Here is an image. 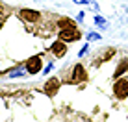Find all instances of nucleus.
<instances>
[{"label": "nucleus", "mask_w": 128, "mask_h": 122, "mask_svg": "<svg viewBox=\"0 0 128 122\" xmlns=\"http://www.w3.org/2000/svg\"><path fill=\"white\" fill-rule=\"evenodd\" d=\"M126 70H128V58H124V59L119 61V65H117L115 72H113V78H115V80H117V78H121Z\"/></svg>", "instance_id": "obj_8"}, {"label": "nucleus", "mask_w": 128, "mask_h": 122, "mask_svg": "<svg viewBox=\"0 0 128 122\" xmlns=\"http://www.w3.org/2000/svg\"><path fill=\"white\" fill-rule=\"evenodd\" d=\"M113 94L119 100L128 98V80L126 78H117L115 83H113Z\"/></svg>", "instance_id": "obj_1"}, {"label": "nucleus", "mask_w": 128, "mask_h": 122, "mask_svg": "<svg viewBox=\"0 0 128 122\" xmlns=\"http://www.w3.org/2000/svg\"><path fill=\"white\" fill-rule=\"evenodd\" d=\"M87 52H89V45H87V43H86V45H84V46H82V50H80V52H78V58H84V56H86V54H87Z\"/></svg>", "instance_id": "obj_14"}, {"label": "nucleus", "mask_w": 128, "mask_h": 122, "mask_svg": "<svg viewBox=\"0 0 128 122\" xmlns=\"http://www.w3.org/2000/svg\"><path fill=\"white\" fill-rule=\"evenodd\" d=\"M60 85H61V81L58 78H50V80H46L45 85H43V93H46L48 96H54V94L60 91Z\"/></svg>", "instance_id": "obj_5"}, {"label": "nucleus", "mask_w": 128, "mask_h": 122, "mask_svg": "<svg viewBox=\"0 0 128 122\" xmlns=\"http://www.w3.org/2000/svg\"><path fill=\"white\" fill-rule=\"evenodd\" d=\"M84 17H86V13H84V11H80V13L76 15V20H78V22H82V20H84Z\"/></svg>", "instance_id": "obj_17"}, {"label": "nucleus", "mask_w": 128, "mask_h": 122, "mask_svg": "<svg viewBox=\"0 0 128 122\" xmlns=\"http://www.w3.org/2000/svg\"><path fill=\"white\" fill-rule=\"evenodd\" d=\"M24 74H26V68H17V70H13L10 74V78H22Z\"/></svg>", "instance_id": "obj_13"}, {"label": "nucleus", "mask_w": 128, "mask_h": 122, "mask_svg": "<svg viewBox=\"0 0 128 122\" xmlns=\"http://www.w3.org/2000/svg\"><path fill=\"white\" fill-rule=\"evenodd\" d=\"M58 26H60V30L61 28H70V26H74V22L70 19H60L58 20Z\"/></svg>", "instance_id": "obj_11"}, {"label": "nucleus", "mask_w": 128, "mask_h": 122, "mask_svg": "<svg viewBox=\"0 0 128 122\" xmlns=\"http://www.w3.org/2000/svg\"><path fill=\"white\" fill-rule=\"evenodd\" d=\"M113 54H115V48H108V50H106V52H104L102 56H100L98 59L95 61V63H96V65H100V63H102V61H106V59H110V58H112Z\"/></svg>", "instance_id": "obj_9"}, {"label": "nucleus", "mask_w": 128, "mask_h": 122, "mask_svg": "<svg viewBox=\"0 0 128 122\" xmlns=\"http://www.w3.org/2000/svg\"><path fill=\"white\" fill-rule=\"evenodd\" d=\"M86 80H87V72L84 68V65L76 63L72 72H70V83H80V81H86Z\"/></svg>", "instance_id": "obj_4"}, {"label": "nucleus", "mask_w": 128, "mask_h": 122, "mask_svg": "<svg viewBox=\"0 0 128 122\" xmlns=\"http://www.w3.org/2000/svg\"><path fill=\"white\" fill-rule=\"evenodd\" d=\"M26 72L28 74H39L43 68V59L41 56H32L30 59H26V65H24Z\"/></svg>", "instance_id": "obj_3"}, {"label": "nucleus", "mask_w": 128, "mask_h": 122, "mask_svg": "<svg viewBox=\"0 0 128 122\" xmlns=\"http://www.w3.org/2000/svg\"><path fill=\"white\" fill-rule=\"evenodd\" d=\"M58 37L61 39V41H65V43H69V41L72 43V41H78V39L82 37V33L76 30V26H70V28H61Z\"/></svg>", "instance_id": "obj_2"}, {"label": "nucleus", "mask_w": 128, "mask_h": 122, "mask_svg": "<svg viewBox=\"0 0 128 122\" xmlns=\"http://www.w3.org/2000/svg\"><path fill=\"white\" fill-rule=\"evenodd\" d=\"M52 68H54V63H48V65H46V67H45V68H43V74H48V72H50V70H52Z\"/></svg>", "instance_id": "obj_16"}, {"label": "nucleus", "mask_w": 128, "mask_h": 122, "mask_svg": "<svg viewBox=\"0 0 128 122\" xmlns=\"http://www.w3.org/2000/svg\"><path fill=\"white\" fill-rule=\"evenodd\" d=\"M74 4H93V0H74Z\"/></svg>", "instance_id": "obj_18"}, {"label": "nucleus", "mask_w": 128, "mask_h": 122, "mask_svg": "<svg viewBox=\"0 0 128 122\" xmlns=\"http://www.w3.org/2000/svg\"><path fill=\"white\" fill-rule=\"evenodd\" d=\"M95 24L96 26H98V28H108V22H106V19H104V17L102 15H98V13H96V15H95Z\"/></svg>", "instance_id": "obj_10"}, {"label": "nucleus", "mask_w": 128, "mask_h": 122, "mask_svg": "<svg viewBox=\"0 0 128 122\" xmlns=\"http://www.w3.org/2000/svg\"><path fill=\"white\" fill-rule=\"evenodd\" d=\"M50 52L56 56V58H63L65 54H67V43L61 41V39H58V41H54L50 45Z\"/></svg>", "instance_id": "obj_7"}, {"label": "nucleus", "mask_w": 128, "mask_h": 122, "mask_svg": "<svg viewBox=\"0 0 128 122\" xmlns=\"http://www.w3.org/2000/svg\"><path fill=\"white\" fill-rule=\"evenodd\" d=\"M8 15H10V11H8V9H6V7H4V6H2V4H0V19H6V17H8Z\"/></svg>", "instance_id": "obj_15"}, {"label": "nucleus", "mask_w": 128, "mask_h": 122, "mask_svg": "<svg viewBox=\"0 0 128 122\" xmlns=\"http://www.w3.org/2000/svg\"><path fill=\"white\" fill-rule=\"evenodd\" d=\"M19 19H22L24 22H37L41 19V13L35 9H19Z\"/></svg>", "instance_id": "obj_6"}, {"label": "nucleus", "mask_w": 128, "mask_h": 122, "mask_svg": "<svg viewBox=\"0 0 128 122\" xmlns=\"http://www.w3.org/2000/svg\"><path fill=\"white\" fill-rule=\"evenodd\" d=\"M86 39H87V41H100V33H96V32H87V33H86Z\"/></svg>", "instance_id": "obj_12"}]
</instances>
